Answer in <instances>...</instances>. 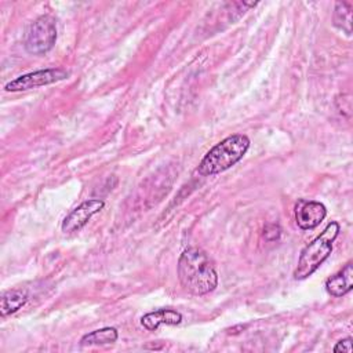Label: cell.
I'll return each instance as SVG.
<instances>
[{
  "mask_svg": "<svg viewBox=\"0 0 353 353\" xmlns=\"http://www.w3.org/2000/svg\"><path fill=\"white\" fill-rule=\"evenodd\" d=\"M339 223L330 222L327 228L301 252L298 265L294 270V277L296 280H303L312 276L319 266L330 256L332 251V243L338 237Z\"/></svg>",
  "mask_w": 353,
  "mask_h": 353,
  "instance_id": "3",
  "label": "cell"
},
{
  "mask_svg": "<svg viewBox=\"0 0 353 353\" xmlns=\"http://www.w3.org/2000/svg\"><path fill=\"white\" fill-rule=\"evenodd\" d=\"M182 321V314L174 309H159L150 313H146L141 319V324L149 330L154 331L160 325H176Z\"/></svg>",
  "mask_w": 353,
  "mask_h": 353,
  "instance_id": "9",
  "label": "cell"
},
{
  "mask_svg": "<svg viewBox=\"0 0 353 353\" xmlns=\"http://www.w3.org/2000/svg\"><path fill=\"white\" fill-rule=\"evenodd\" d=\"M26 302H28V296L22 291L12 290V291L4 292L3 296H1V301H0V314H1V317H6L8 314H12V313L18 312L22 306H25Z\"/></svg>",
  "mask_w": 353,
  "mask_h": 353,
  "instance_id": "10",
  "label": "cell"
},
{
  "mask_svg": "<svg viewBox=\"0 0 353 353\" xmlns=\"http://www.w3.org/2000/svg\"><path fill=\"white\" fill-rule=\"evenodd\" d=\"M334 352H335V353H339V352L352 353V338H346V339L339 341V342L335 345Z\"/></svg>",
  "mask_w": 353,
  "mask_h": 353,
  "instance_id": "13",
  "label": "cell"
},
{
  "mask_svg": "<svg viewBox=\"0 0 353 353\" xmlns=\"http://www.w3.org/2000/svg\"><path fill=\"white\" fill-rule=\"evenodd\" d=\"M68 77V72L61 68H50V69H41L36 72H30L26 74H22L11 81H8L4 85L6 91L17 92V91H26L32 88H37L41 85H48L57 81H61Z\"/></svg>",
  "mask_w": 353,
  "mask_h": 353,
  "instance_id": "5",
  "label": "cell"
},
{
  "mask_svg": "<svg viewBox=\"0 0 353 353\" xmlns=\"http://www.w3.org/2000/svg\"><path fill=\"white\" fill-rule=\"evenodd\" d=\"M294 212H295L296 225L303 230L316 228L324 221L327 215V210L324 204L313 200H305V199L298 200V203L295 204Z\"/></svg>",
  "mask_w": 353,
  "mask_h": 353,
  "instance_id": "7",
  "label": "cell"
},
{
  "mask_svg": "<svg viewBox=\"0 0 353 353\" xmlns=\"http://www.w3.org/2000/svg\"><path fill=\"white\" fill-rule=\"evenodd\" d=\"M57 41V26L54 18L41 15L34 19L25 34V50L33 55H43L48 52Z\"/></svg>",
  "mask_w": 353,
  "mask_h": 353,
  "instance_id": "4",
  "label": "cell"
},
{
  "mask_svg": "<svg viewBox=\"0 0 353 353\" xmlns=\"http://www.w3.org/2000/svg\"><path fill=\"white\" fill-rule=\"evenodd\" d=\"M250 148V139L244 134L226 137L211 148L199 164L201 175H216L239 163Z\"/></svg>",
  "mask_w": 353,
  "mask_h": 353,
  "instance_id": "2",
  "label": "cell"
},
{
  "mask_svg": "<svg viewBox=\"0 0 353 353\" xmlns=\"http://www.w3.org/2000/svg\"><path fill=\"white\" fill-rule=\"evenodd\" d=\"M119 332L114 327H105L101 330H95L92 332L85 334L80 339L81 346H92V345H109L117 341Z\"/></svg>",
  "mask_w": 353,
  "mask_h": 353,
  "instance_id": "11",
  "label": "cell"
},
{
  "mask_svg": "<svg viewBox=\"0 0 353 353\" xmlns=\"http://www.w3.org/2000/svg\"><path fill=\"white\" fill-rule=\"evenodd\" d=\"M105 207V201L99 199H91L83 201L73 211H70L62 221V232L73 233L83 229L88 221Z\"/></svg>",
  "mask_w": 353,
  "mask_h": 353,
  "instance_id": "6",
  "label": "cell"
},
{
  "mask_svg": "<svg viewBox=\"0 0 353 353\" xmlns=\"http://www.w3.org/2000/svg\"><path fill=\"white\" fill-rule=\"evenodd\" d=\"M334 25L343 30L347 36L352 34V6L346 1H336L334 8Z\"/></svg>",
  "mask_w": 353,
  "mask_h": 353,
  "instance_id": "12",
  "label": "cell"
},
{
  "mask_svg": "<svg viewBox=\"0 0 353 353\" xmlns=\"http://www.w3.org/2000/svg\"><path fill=\"white\" fill-rule=\"evenodd\" d=\"M353 288V266L349 262L341 272L325 280V290L332 296H342Z\"/></svg>",
  "mask_w": 353,
  "mask_h": 353,
  "instance_id": "8",
  "label": "cell"
},
{
  "mask_svg": "<svg viewBox=\"0 0 353 353\" xmlns=\"http://www.w3.org/2000/svg\"><path fill=\"white\" fill-rule=\"evenodd\" d=\"M181 284L194 295H205L218 285V274L207 254L199 248L185 250L178 261Z\"/></svg>",
  "mask_w": 353,
  "mask_h": 353,
  "instance_id": "1",
  "label": "cell"
}]
</instances>
